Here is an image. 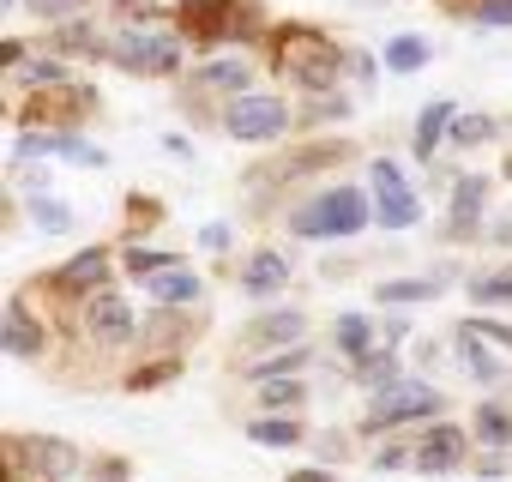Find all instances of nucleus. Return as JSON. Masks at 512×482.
I'll return each instance as SVG.
<instances>
[{
	"label": "nucleus",
	"instance_id": "obj_1",
	"mask_svg": "<svg viewBox=\"0 0 512 482\" xmlns=\"http://www.w3.org/2000/svg\"><path fill=\"white\" fill-rule=\"evenodd\" d=\"M362 223H368V199H362L356 187H332V193L308 199V205L290 217V229L308 235V241H320V235H356Z\"/></svg>",
	"mask_w": 512,
	"mask_h": 482
},
{
	"label": "nucleus",
	"instance_id": "obj_2",
	"mask_svg": "<svg viewBox=\"0 0 512 482\" xmlns=\"http://www.w3.org/2000/svg\"><path fill=\"white\" fill-rule=\"evenodd\" d=\"M109 55H115L121 67H133V73H175V67H181V43H175L169 31H145V25L121 31Z\"/></svg>",
	"mask_w": 512,
	"mask_h": 482
},
{
	"label": "nucleus",
	"instance_id": "obj_3",
	"mask_svg": "<svg viewBox=\"0 0 512 482\" xmlns=\"http://www.w3.org/2000/svg\"><path fill=\"white\" fill-rule=\"evenodd\" d=\"M284 67H290V79H302L308 91H326V85L338 79V49H332L320 31H290V37H284Z\"/></svg>",
	"mask_w": 512,
	"mask_h": 482
},
{
	"label": "nucleus",
	"instance_id": "obj_4",
	"mask_svg": "<svg viewBox=\"0 0 512 482\" xmlns=\"http://www.w3.org/2000/svg\"><path fill=\"white\" fill-rule=\"evenodd\" d=\"M223 127H229L235 139H247V145H260V139H278V133L290 127V109H284L278 97H260V91H241V97L229 103Z\"/></svg>",
	"mask_w": 512,
	"mask_h": 482
},
{
	"label": "nucleus",
	"instance_id": "obj_5",
	"mask_svg": "<svg viewBox=\"0 0 512 482\" xmlns=\"http://www.w3.org/2000/svg\"><path fill=\"white\" fill-rule=\"evenodd\" d=\"M374 211H380V223L386 229H410L416 217H422V205H416V193L404 187V169L398 163H374Z\"/></svg>",
	"mask_w": 512,
	"mask_h": 482
},
{
	"label": "nucleus",
	"instance_id": "obj_6",
	"mask_svg": "<svg viewBox=\"0 0 512 482\" xmlns=\"http://www.w3.org/2000/svg\"><path fill=\"white\" fill-rule=\"evenodd\" d=\"M440 410V392L434 386H422V380H392V386H380V398H374V428L380 422H410V416H434Z\"/></svg>",
	"mask_w": 512,
	"mask_h": 482
},
{
	"label": "nucleus",
	"instance_id": "obj_7",
	"mask_svg": "<svg viewBox=\"0 0 512 482\" xmlns=\"http://www.w3.org/2000/svg\"><path fill=\"white\" fill-rule=\"evenodd\" d=\"M85 332L97 338V344H127L133 338V314H127V302L121 296H91V308H85Z\"/></svg>",
	"mask_w": 512,
	"mask_h": 482
},
{
	"label": "nucleus",
	"instance_id": "obj_8",
	"mask_svg": "<svg viewBox=\"0 0 512 482\" xmlns=\"http://www.w3.org/2000/svg\"><path fill=\"white\" fill-rule=\"evenodd\" d=\"M13 458H25V470H37V476H73V464H79V452L67 446V440H13Z\"/></svg>",
	"mask_w": 512,
	"mask_h": 482
},
{
	"label": "nucleus",
	"instance_id": "obj_9",
	"mask_svg": "<svg viewBox=\"0 0 512 482\" xmlns=\"http://www.w3.org/2000/svg\"><path fill=\"white\" fill-rule=\"evenodd\" d=\"M284 284H290V260L272 254V248H266V254H253L247 272H241V290H247V296H278Z\"/></svg>",
	"mask_w": 512,
	"mask_h": 482
},
{
	"label": "nucleus",
	"instance_id": "obj_10",
	"mask_svg": "<svg viewBox=\"0 0 512 482\" xmlns=\"http://www.w3.org/2000/svg\"><path fill=\"white\" fill-rule=\"evenodd\" d=\"M145 296H151V302H163V308H175V302H193V296H199V278H193V272H181V266H163V272H151V278H145Z\"/></svg>",
	"mask_w": 512,
	"mask_h": 482
},
{
	"label": "nucleus",
	"instance_id": "obj_11",
	"mask_svg": "<svg viewBox=\"0 0 512 482\" xmlns=\"http://www.w3.org/2000/svg\"><path fill=\"white\" fill-rule=\"evenodd\" d=\"M458 458H464V434H458V428H434V434L422 440V452H416V464H422L428 476H434V470H452Z\"/></svg>",
	"mask_w": 512,
	"mask_h": 482
},
{
	"label": "nucleus",
	"instance_id": "obj_12",
	"mask_svg": "<svg viewBox=\"0 0 512 482\" xmlns=\"http://www.w3.org/2000/svg\"><path fill=\"white\" fill-rule=\"evenodd\" d=\"M452 121H458V109H452L446 97H440V103H428V109H422V121H416V151H422V157H434V145H440V139H452Z\"/></svg>",
	"mask_w": 512,
	"mask_h": 482
},
{
	"label": "nucleus",
	"instance_id": "obj_13",
	"mask_svg": "<svg viewBox=\"0 0 512 482\" xmlns=\"http://www.w3.org/2000/svg\"><path fill=\"white\" fill-rule=\"evenodd\" d=\"M482 175H464L458 181V193H452V235H470L476 229V217H482Z\"/></svg>",
	"mask_w": 512,
	"mask_h": 482
},
{
	"label": "nucleus",
	"instance_id": "obj_14",
	"mask_svg": "<svg viewBox=\"0 0 512 482\" xmlns=\"http://www.w3.org/2000/svg\"><path fill=\"white\" fill-rule=\"evenodd\" d=\"M193 79H199L205 91H235V97H241L253 73H247V61H235V55H229V61H205V67H199Z\"/></svg>",
	"mask_w": 512,
	"mask_h": 482
},
{
	"label": "nucleus",
	"instance_id": "obj_15",
	"mask_svg": "<svg viewBox=\"0 0 512 482\" xmlns=\"http://www.w3.org/2000/svg\"><path fill=\"white\" fill-rule=\"evenodd\" d=\"M302 338V314H266V320H253L247 326V344H296Z\"/></svg>",
	"mask_w": 512,
	"mask_h": 482
},
{
	"label": "nucleus",
	"instance_id": "obj_16",
	"mask_svg": "<svg viewBox=\"0 0 512 482\" xmlns=\"http://www.w3.org/2000/svg\"><path fill=\"white\" fill-rule=\"evenodd\" d=\"M0 344H7L13 356H37V350H43V332H37V320H31L19 302L7 308V338H0Z\"/></svg>",
	"mask_w": 512,
	"mask_h": 482
},
{
	"label": "nucleus",
	"instance_id": "obj_17",
	"mask_svg": "<svg viewBox=\"0 0 512 482\" xmlns=\"http://www.w3.org/2000/svg\"><path fill=\"white\" fill-rule=\"evenodd\" d=\"M103 272H109V254L103 248H91V254H79L73 266H61V290H91V284H103Z\"/></svg>",
	"mask_w": 512,
	"mask_h": 482
},
{
	"label": "nucleus",
	"instance_id": "obj_18",
	"mask_svg": "<svg viewBox=\"0 0 512 482\" xmlns=\"http://www.w3.org/2000/svg\"><path fill=\"white\" fill-rule=\"evenodd\" d=\"M458 356H464V368H470L476 380H500V362L482 350V332H476V326H464V332H458Z\"/></svg>",
	"mask_w": 512,
	"mask_h": 482
},
{
	"label": "nucleus",
	"instance_id": "obj_19",
	"mask_svg": "<svg viewBox=\"0 0 512 482\" xmlns=\"http://www.w3.org/2000/svg\"><path fill=\"white\" fill-rule=\"evenodd\" d=\"M247 434L260 440V446H296L302 440V422L296 416H260V422H247Z\"/></svg>",
	"mask_w": 512,
	"mask_h": 482
},
{
	"label": "nucleus",
	"instance_id": "obj_20",
	"mask_svg": "<svg viewBox=\"0 0 512 482\" xmlns=\"http://www.w3.org/2000/svg\"><path fill=\"white\" fill-rule=\"evenodd\" d=\"M422 61H428V43H422V37H392V43H386V67H392V73H416Z\"/></svg>",
	"mask_w": 512,
	"mask_h": 482
},
{
	"label": "nucleus",
	"instance_id": "obj_21",
	"mask_svg": "<svg viewBox=\"0 0 512 482\" xmlns=\"http://www.w3.org/2000/svg\"><path fill=\"white\" fill-rule=\"evenodd\" d=\"M440 296V278H398V284H380V302H428Z\"/></svg>",
	"mask_w": 512,
	"mask_h": 482
},
{
	"label": "nucleus",
	"instance_id": "obj_22",
	"mask_svg": "<svg viewBox=\"0 0 512 482\" xmlns=\"http://www.w3.org/2000/svg\"><path fill=\"white\" fill-rule=\"evenodd\" d=\"M368 338H374V332H368L362 314H344V320H338V350H344V356L362 362V356H368Z\"/></svg>",
	"mask_w": 512,
	"mask_h": 482
},
{
	"label": "nucleus",
	"instance_id": "obj_23",
	"mask_svg": "<svg viewBox=\"0 0 512 482\" xmlns=\"http://www.w3.org/2000/svg\"><path fill=\"white\" fill-rule=\"evenodd\" d=\"M260 398H266V410H296L302 404V380H290V374L260 380Z\"/></svg>",
	"mask_w": 512,
	"mask_h": 482
},
{
	"label": "nucleus",
	"instance_id": "obj_24",
	"mask_svg": "<svg viewBox=\"0 0 512 482\" xmlns=\"http://www.w3.org/2000/svg\"><path fill=\"white\" fill-rule=\"evenodd\" d=\"M470 296H476L482 308H500V302H512V266H506V272H488V278H476V284H470Z\"/></svg>",
	"mask_w": 512,
	"mask_h": 482
},
{
	"label": "nucleus",
	"instance_id": "obj_25",
	"mask_svg": "<svg viewBox=\"0 0 512 482\" xmlns=\"http://www.w3.org/2000/svg\"><path fill=\"white\" fill-rule=\"evenodd\" d=\"M482 139H494V121L488 115H458L452 121V145H482Z\"/></svg>",
	"mask_w": 512,
	"mask_h": 482
},
{
	"label": "nucleus",
	"instance_id": "obj_26",
	"mask_svg": "<svg viewBox=\"0 0 512 482\" xmlns=\"http://www.w3.org/2000/svg\"><path fill=\"white\" fill-rule=\"evenodd\" d=\"M476 434H482L488 446H506V440H512V422H506V410H500V404H488V410L476 416Z\"/></svg>",
	"mask_w": 512,
	"mask_h": 482
},
{
	"label": "nucleus",
	"instance_id": "obj_27",
	"mask_svg": "<svg viewBox=\"0 0 512 482\" xmlns=\"http://www.w3.org/2000/svg\"><path fill=\"white\" fill-rule=\"evenodd\" d=\"M31 217H37L43 229H73V211H67L61 199H31Z\"/></svg>",
	"mask_w": 512,
	"mask_h": 482
},
{
	"label": "nucleus",
	"instance_id": "obj_28",
	"mask_svg": "<svg viewBox=\"0 0 512 482\" xmlns=\"http://www.w3.org/2000/svg\"><path fill=\"white\" fill-rule=\"evenodd\" d=\"M308 362V350H290V356H272V362H260V368H247L253 380H278V374H296Z\"/></svg>",
	"mask_w": 512,
	"mask_h": 482
},
{
	"label": "nucleus",
	"instance_id": "obj_29",
	"mask_svg": "<svg viewBox=\"0 0 512 482\" xmlns=\"http://www.w3.org/2000/svg\"><path fill=\"white\" fill-rule=\"evenodd\" d=\"M19 79H25V85H61L67 67H61V61H31V67H25V61H19Z\"/></svg>",
	"mask_w": 512,
	"mask_h": 482
},
{
	"label": "nucleus",
	"instance_id": "obj_30",
	"mask_svg": "<svg viewBox=\"0 0 512 482\" xmlns=\"http://www.w3.org/2000/svg\"><path fill=\"white\" fill-rule=\"evenodd\" d=\"M362 380H368V386H392V380H398L392 350H386V356H362Z\"/></svg>",
	"mask_w": 512,
	"mask_h": 482
},
{
	"label": "nucleus",
	"instance_id": "obj_31",
	"mask_svg": "<svg viewBox=\"0 0 512 482\" xmlns=\"http://www.w3.org/2000/svg\"><path fill=\"white\" fill-rule=\"evenodd\" d=\"M476 25H512V0H476Z\"/></svg>",
	"mask_w": 512,
	"mask_h": 482
},
{
	"label": "nucleus",
	"instance_id": "obj_32",
	"mask_svg": "<svg viewBox=\"0 0 512 482\" xmlns=\"http://www.w3.org/2000/svg\"><path fill=\"white\" fill-rule=\"evenodd\" d=\"M127 266H133L139 278H151V272H163V266H175V260H169V254H145V248H133V254H127Z\"/></svg>",
	"mask_w": 512,
	"mask_h": 482
},
{
	"label": "nucleus",
	"instance_id": "obj_33",
	"mask_svg": "<svg viewBox=\"0 0 512 482\" xmlns=\"http://www.w3.org/2000/svg\"><path fill=\"white\" fill-rule=\"evenodd\" d=\"M470 326H476L482 338H494V344H506V350H512V326H488V320H470Z\"/></svg>",
	"mask_w": 512,
	"mask_h": 482
},
{
	"label": "nucleus",
	"instance_id": "obj_34",
	"mask_svg": "<svg viewBox=\"0 0 512 482\" xmlns=\"http://www.w3.org/2000/svg\"><path fill=\"white\" fill-rule=\"evenodd\" d=\"M37 13H73V7H85V0H31Z\"/></svg>",
	"mask_w": 512,
	"mask_h": 482
},
{
	"label": "nucleus",
	"instance_id": "obj_35",
	"mask_svg": "<svg viewBox=\"0 0 512 482\" xmlns=\"http://www.w3.org/2000/svg\"><path fill=\"white\" fill-rule=\"evenodd\" d=\"M199 241H205V248H229V229H223V223H211V229H205Z\"/></svg>",
	"mask_w": 512,
	"mask_h": 482
},
{
	"label": "nucleus",
	"instance_id": "obj_36",
	"mask_svg": "<svg viewBox=\"0 0 512 482\" xmlns=\"http://www.w3.org/2000/svg\"><path fill=\"white\" fill-rule=\"evenodd\" d=\"M290 482H326V476H320V470H296Z\"/></svg>",
	"mask_w": 512,
	"mask_h": 482
},
{
	"label": "nucleus",
	"instance_id": "obj_37",
	"mask_svg": "<svg viewBox=\"0 0 512 482\" xmlns=\"http://www.w3.org/2000/svg\"><path fill=\"white\" fill-rule=\"evenodd\" d=\"M506 175H512V163H506Z\"/></svg>",
	"mask_w": 512,
	"mask_h": 482
}]
</instances>
